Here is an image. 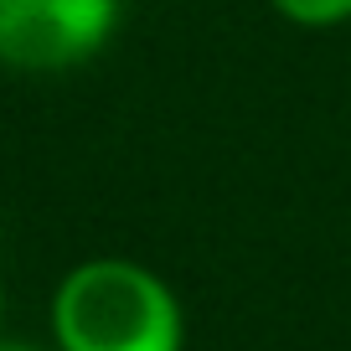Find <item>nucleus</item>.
Instances as JSON below:
<instances>
[{
	"mask_svg": "<svg viewBox=\"0 0 351 351\" xmlns=\"http://www.w3.org/2000/svg\"><path fill=\"white\" fill-rule=\"evenodd\" d=\"M57 351H181L186 315L155 269L134 258H88L52 295Z\"/></svg>",
	"mask_w": 351,
	"mask_h": 351,
	"instance_id": "1",
	"label": "nucleus"
},
{
	"mask_svg": "<svg viewBox=\"0 0 351 351\" xmlns=\"http://www.w3.org/2000/svg\"><path fill=\"white\" fill-rule=\"evenodd\" d=\"M124 0H0V62L62 73L109 42Z\"/></svg>",
	"mask_w": 351,
	"mask_h": 351,
	"instance_id": "2",
	"label": "nucleus"
},
{
	"mask_svg": "<svg viewBox=\"0 0 351 351\" xmlns=\"http://www.w3.org/2000/svg\"><path fill=\"white\" fill-rule=\"evenodd\" d=\"M274 11L295 26H336L351 16V0H274Z\"/></svg>",
	"mask_w": 351,
	"mask_h": 351,
	"instance_id": "3",
	"label": "nucleus"
},
{
	"mask_svg": "<svg viewBox=\"0 0 351 351\" xmlns=\"http://www.w3.org/2000/svg\"><path fill=\"white\" fill-rule=\"evenodd\" d=\"M0 351H42V346H32V341H0Z\"/></svg>",
	"mask_w": 351,
	"mask_h": 351,
	"instance_id": "4",
	"label": "nucleus"
},
{
	"mask_svg": "<svg viewBox=\"0 0 351 351\" xmlns=\"http://www.w3.org/2000/svg\"><path fill=\"white\" fill-rule=\"evenodd\" d=\"M0 326H5V295H0Z\"/></svg>",
	"mask_w": 351,
	"mask_h": 351,
	"instance_id": "5",
	"label": "nucleus"
}]
</instances>
